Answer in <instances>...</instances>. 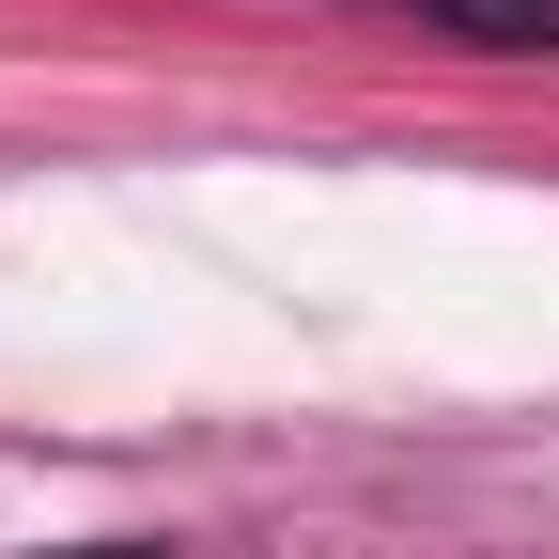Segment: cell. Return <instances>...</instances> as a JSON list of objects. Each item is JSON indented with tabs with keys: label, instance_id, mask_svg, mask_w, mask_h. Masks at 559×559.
Returning a JSON list of instances; mask_svg holds the SVG:
<instances>
[{
	"label": "cell",
	"instance_id": "2",
	"mask_svg": "<svg viewBox=\"0 0 559 559\" xmlns=\"http://www.w3.org/2000/svg\"><path fill=\"white\" fill-rule=\"evenodd\" d=\"M94 559H124V544H94Z\"/></svg>",
	"mask_w": 559,
	"mask_h": 559
},
{
	"label": "cell",
	"instance_id": "1",
	"mask_svg": "<svg viewBox=\"0 0 559 559\" xmlns=\"http://www.w3.org/2000/svg\"><path fill=\"white\" fill-rule=\"evenodd\" d=\"M419 32H466V47H559V0H389Z\"/></svg>",
	"mask_w": 559,
	"mask_h": 559
}]
</instances>
